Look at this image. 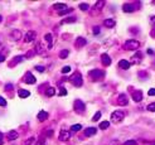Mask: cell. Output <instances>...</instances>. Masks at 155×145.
<instances>
[{
	"label": "cell",
	"mask_w": 155,
	"mask_h": 145,
	"mask_svg": "<svg viewBox=\"0 0 155 145\" xmlns=\"http://www.w3.org/2000/svg\"><path fill=\"white\" fill-rule=\"evenodd\" d=\"M82 129V125L81 124H76V125H72L71 126V130L72 131H78V130H81Z\"/></svg>",
	"instance_id": "cell-33"
},
{
	"label": "cell",
	"mask_w": 155,
	"mask_h": 145,
	"mask_svg": "<svg viewBox=\"0 0 155 145\" xmlns=\"http://www.w3.org/2000/svg\"><path fill=\"white\" fill-rule=\"evenodd\" d=\"M115 24H116V22H115L113 19H105V20H104V25H105V27H107V28H112V27H115Z\"/></svg>",
	"instance_id": "cell-19"
},
{
	"label": "cell",
	"mask_w": 155,
	"mask_h": 145,
	"mask_svg": "<svg viewBox=\"0 0 155 145\" xmlns=\"http://www.w3.org/2000/svg\"><path fill=\"white\" fill-rule=\"evenodd\" d=\"M93 33H95V34H98V33H100V27H95V28H93Z\"/></svg>",
	"instance_id": "cell-47"
},
{
	"label": "cell",
	"mask_w": 155,
	"mask_h": 145,
	"mask_svg": "<svg viewBox=\"0 0 155 145\" xmlns=\"http://www.w3.org/2000/svg\"><path fill=\"white\" fill-rule=\"evenodd\" d=\"M68 54H69V51H68V49H63V51L59 52V58H61V59H64V58L68 57Z\"/></svg>",
	"instance_id": "cell-27"
},
{
	"label": "cell",
	"mask_w": 155,
	"mask_h": 145,
	"mask_svg": "<svg viewBox=\"0 0 155 145\" xmlns=\"http://www.w3.org/2000/svg\"><path fill=\"white\" fill-rule=\"evenodd\" d=\"M35 145H46V139H44V138H40V139L37 141Z\"/></svg>",
	"instance_id": "cell-37"
},
{
	"label": "cell",
	"mask_w": 155,
	"mask_h": 145,
	"mask_svg": "<svg viewBox=\"0 0 155 145\" xmlns=\"http://www.w3.org/2000/svg\"><path fill=\"white\" fill-rule=\"evenodd\" d=\"M35 70H37L38 72H43V71H44V67H43V66H37Z\"/></svg>",
	"instance_id": "cell-43"
},
{
	"label": "cell",
	"mask_w": 155,
	"mask_h": 145,
	"mask_svg": "<svg viewBox=\"0 0 155 145\" xmlns=\"http://www.w3.org/2000/svg\"><path fill=\"white\" fill-rule=\"evenodd\" d=\"M124 117H125L124 111L116 110V111H113V112L111 114V121H112L113 124H119V122H121V121L124 120Z\"/></svg>",
	"instance_id": "cell-1"
},
{
	"label": "cell",
	"mask_w": 155,
	"mask_h": 145,
	"mask_svg": "<svg viewBox=\"0 0 155 145\" xmlns=\"http://www.w3.org/2000/svg\"><path fill=\"white\" fill-rule=\"evenodd\" d=\"M96 129L95 128H87V129H85V135L86 136H92V135H95L96 134Z\"/></svg>",
	"instance_id": "cell-22"
},
{
	"label": "cell",
	"mask_w": 155,
	"mask_h": 145,
	"mask_svg": "<svg viewBox=\"0 0 155 145\" xmlns=\"http://www.w3.org/2000/svg\"><path fill=\"white\" fill-rule=\"evenodd\" d=\"M87 44V41L85 39V38H77V41H76V48H81V47H83V45H86Z\"/></svg>",
	"instance_id": "cell-18"
},
{
	"label": "cell",
	"mask_w": 155,
	"mask_h": 145,
	"mask_svg": "<svg viewBox=\"0 0 155 145\" xmlns=\"http://www.w3.org/2000/svg\"><path fill=\"white\" fill-rule=\"evenodd\" d=\"M34 51H35V53H38V54H43V53H44V47H43V44H42V43H37Z\"/></svg>",
	"instance_id": "cell-21"
},
{
	"label": "cell",
	"mask_w": 155,
	"mask_h": 145,
	"mask_svg": "<svg viewBox=\"0 0 155 145\" xmlns=\"http://www.w3.org/2000/svg\"><path fill=\"white\" fill-rule=\"evenodd\" d=\"M68 72H71V67L69 66H64L62 68V73H68Z\"/></svg>",
	"instance_id": "cell-38"
},
{
	"label": "cell",
	"mask_w": 155,
	"mask_h": 145,
	"mask_svg": "<svg viewBox=\"0 0 155 145\" xmlns=\"http://www.w3.org/2000/svg\"><path fill=\"white\" fill-rule=\"evenodd\" d=\"M59 140L61 141H67L69 138H71V131L68 130H61V132H59Z\"/></svg>",
	"instance_id": "cell-10"
},
{
	"label": "cell",
	"mask_w": 155,
	"mask_h": 145,
	"mask_svg": "<svg viewBox=\"0 0 155 145\" xmlns=\"http://www.w3.org/2000/svg\"><path fill=\"white\" fill-rule=\"evenodd\" d=\"M76 20H77V19H76V16H68L67 19H63L61 23H62V24H66V23H75Z\"/></svg>",
	"instance_id": "cell-26"
},
{
	"label": "cell",
	"mask_w": 155,
	"mask_h": 145,
	"mask_svg": "<svg viewBox=\"0 0 155 145\" xmlns=\"http://www.w3.org/2000/svg\"><path fill=\"white\" fill-rule=\"evenodd\" d=\"M19 138V134H18V131L15 130H10L8 132V139L9 140H16Z\"/></svg>",
	"instance_id": "cell-17"
},
{
	"label": "cell",
	"mask_w": 155,
	"mask_h": 145,
	"mask_svg": "<svg viewBox=\"0 0 155 145\" xmlns=\"http://www.w3.org/2000/svg\"><path fill=\"white\" fill-rule=\"evenodd\" d=\"M22 37H23V34H22V32H20L19 29H14V30H12V33H10V38H12L13 41H19Z\"/></svg>",
	"instance_id": "cell-11"
},
{
	"label": "cell",
	"mask_w": 155,
	"mask_h": 145,
	"mask_svg": "<svg viewBox=\"0 0 155 145\" xmlns=\"http://www.w3.org/2000/svg\"><path fill=\"white\" fill-rule=\"evenodd\" d=\"M149 111H151V112H154L155 111V102L154 103H150V105H148V107H146Z\"/></svg>",
	"instance_id": "cell-36"
},
{
	"label": "cell",
	"mask_w": 155,
	"mask_h": 145,
	"mask_svg": "<svg viewBox=\"0 0 155 145\" xmlns=\"http://www.w3.org/2000/svg\"><path fill=\"white\" fill-rule=\"evenodd\" d=\"M124 48L126 51H136V49L140 48V43L138 41H135V39H130V41L125 42Z\"/></svg>",
	"instance_id": "cell-2"
},
{
	"label": "cell",
	"mask_w": 155,
	"mask_h": 145,
	"mask_svg": "<svg viewBox=\"0 0 155 145\" xmlns=\"http://www.w3.org/2000/svg\"><path fill=\"white\" fill-rule=\"evenodd\" d=\"M139 5H140L139 3H136V4H129V3H126L122 6V10H124L125 13H131V12L139 9Z\"/></svg>",
	"instance_id": "cell-6"
},
{
	"label": "cell",
	"mask_w": 155,
	"mask_h": 145,
	"mask_svg": "<svg viewBox=\"0 0 155 145\" xmlns=\"http://www.w3.org/2000/svg\"><path fill=\"white\" fill-rule=\"evenodd\" d=\"M130 62H127L126 59H121L120 62H119V67L120 68H122V70H129L130 68Z\"/></svg>",
	"instance_id": "cell-16"
},
{
	"label": "cell",
	"mask_w": 155,
	"mask_h": 145,
	"mask_svg": "<svg viewBox=\"0 0 155 145\" xmlns=\"http://www.w3.org/2000/svg\"><path fill=\"white\" fill-rule=\"evenodd\" d=\"M44 132H46L47 136H52V135H53V130H50V129H47Z\"/></svg>",
	"instance_id": "cell-41"
},
{
	"label": "cell",
	"mask_w": 155,
	"mask_h": 145,
	"mask_svg": "<svg viewBox=\"0 0 155 145\" xmlns=\"http://www.w3.org/2000/svg\"><path fill=\"white\" fill-rule=\"evenodd\" d=\"M71 82H72V85L76 87H81L83 85V80H82V76L79 74V73H75L72 77H71Z\"/></svg>",
	"instance_id": "cell-4"
},
{
	"label": "cell",
	"mask_w": 155,
	"mask_h": 145,
	"mask_svg": "<svg viewBox=\"0 0 155 145\" xmlns=\"http://www.w3.org/2000/svg\"><path fill=\"white\" fill-rule=\"evenodd\" d=\"M1 20H3V16H1V15H0V22H1Z\"/></svg>",
	"instance_id": "cell-53"
},
{
	"label": "cell",
	"mask_w": 155,
	"mask_h": 145,
	"mask_svg": "<svg viewBox=\"0 0 155 145\" xmlns=\"http://www.w3.org/2000/svg\"><path fill=\"white\" fill-rule=\"evenodd\" d=\"M153 145H155V144H153Z\"/></svg>",
	"instance_id": "cell-54"
},
{
	"label": "cell",
	"mask_w": 155,
	"mask_h": 145,
	"mask_svg": "<svg viewBox=\"0 0 155 145\" xmlns=\"http://www.w3.org/2000/svg\"><path fill=\"white\" fill-rule=\"evenodd\" d=\"M149 96H155V88H151V90H149Z\"/></svg>",
	"instance_id": "cell-46"
},
{
	"label": "cell",
	"mask_w": 155,
	"mask_h": 145,
	"mask_svg": "<svg viewBox=\"0 0 155 145\" xmlns=\"http://www.w3.org/2000/svg\"><path fill=\"white\" fill-rule=\"evenodd\" d=\"M150 34H151V37H153V38H155V28L150 32Z\"/></svg>",
	"instance_id": "cell-50"
},
{
	"label": "cell",
	"mask_w": 155,
	"mask_h": 145,
	"mask_svg": "<svg viewBox=\"0 0 155 145\" xmlns=\"http://www.w3.org/2000/svg\"><path fill=\"white\" fill-rule=\"evenodd\" d=\"M88 8H90V5H88V4H86V3H81V4H79V9H81V10H83V12L88 10Z\"/></svg>",
	"instance_id": "cell-31"
},
{
	"label": "cell",
	"mask_w": 155,
	"mask_h": 145,
	"mask_svg": "<svg viewBox=\"0 0 155 145\" xmlns=\"http://www.w3.org/2000/svg\"><path fill=\"white\" fill-rule=\"evenodd\" d=\"M4 61H5V57H4L3 54H0V63H1V62H4Z\"/></svg>",
	"instance_id": "cell-51"
},
{
	"label": "cell",
	"mask_w": 155,
	"mask_h": 145,
	"mask_svg": "<svg viewBox=\"0 0 155 145\" xmlns=\"http://www.w3.org/2000/svg\"><path fill=\"white\" fill-rule=\"evenodd\" d=\"M127 102H129V100H127L126 95H125V93H121V95L119 96V101H117V103L121 105V106H125V105H127Z\"/></svg>",
	"instance_id": "cell-14"
},
{
	"label": "cell",
	"mask_w": 155,
	"mask_h": 145,
	"mask_svg": "<svg viewBox=\"0 0 155 145\" xmlns=\"http://www.w3.org/2000/svg\"><path fill=\"white\" fill-rule=\"evenodd\" d=\"M154 3H155V1H154Z\"/></svg>",
	"instance_id": "cell-55"
},
{
	"label": "cell",
	"mask_w": 155,
	"mask_h": 145,
	"mask_svg": "<svg viewBox=\"0 0 155 145\" xmlns=\"http://www.w3.org/2000/svg\"><path fill=\"white\" fill-rule=\"evenodd\" d=\"M34 54H35V51H29V52H28V53H27V58H30L32 56H34Z\"/></svg>",
	"instance_id": "cell-45"
},
{
	"label": "cell",
	"mask_w": 155,
	"mask_h": 145,
	"mask_svg": "<svg viewBox=\"0 0 155 145\" xmlns=\"http://www.w3.org/2000/svg\"><path fill=\"white\" fill-rule=\"evenodd\" d=\"M101 62H102V64H104V66H110L112 61H111V58H110L109 54L104 53V54L101 56Z\"/></svg>",
	"instance_id": "cell-13"
},
{
	"label": "cell",
	"mask_w": 155,
	"mask_h": 145,
	"mask_svg": "<svg viewBox=\"0 0 155 145\" xmlns=\"http://www.w3.org/2000/svg\"><path fill=\"white\" fill-rule=\"evenodd\" d=\"M88 76H90V78L92 81H100V80H102V77L105 76V73L102 72L101 70H92V71L88 72Z\"/></svg>",
	"instance_id": "cell-3"
},
{
	"label": "cell",
	"mask_w": 155,
	"mask_h": 145,
	"mask_svg": "<svg viewBox=\"0 0 155 145\" xmlns=\"http://www.w3.org/2000/svg\"><path fill=\"white\" fill-rule=\"evenodd\" d=\"M23 59H24V57H23V56H16V57L13 58V61L9 63V67H14V66H16L19 62H22Z\"/></svg>",
	"instance_id": "cell-15"
},
{
	"label": "cell",
	"mask_w": 155,
	"mask_h": 145,
	"mask_svg": "<svg viewBox=\"0 0 155 145\" xmlns=\"http://www.w3.org/2000/svg\"><path fill=\"white\" fill-rule=\"evenodd\" d=\"M34 143H35V138H33V136H32V138H29V139H27V140L24 141V144H23V145H33Z\"/></svg>",
	"instance_id": "cell-29"
},
{
	"label": "cell",
	"mask_w": 155,
	"mask_h": 145,
	"mask_svg": "<svg viewBox=\"0 0 155 145\" xmlns=\"http://www.w3.org/2000/svg\"><path fill=\"white\" fill-rule=\"evenodd\" d=\"M139 77H148V73L146 72H139Z\"/></svg>",
	"instance_id": "cell-48"
},
{
	"label": "cell",
	"mask_w": 155,
	"mask_h": 145,
	"mask_svg": "<svg viewBox=\"0 0 155 145\" xmlns=\"http://www.w3.org/2000/svg\"><path fill=\"white\" fill-rule=\"evenodd\" d=\"M54 93H56V90H54L53 87H48V88H47L46 95L48 96V97H52V96H53Z\"/></svg>",
	"instance_id": "cell-28"
},
{
	"label": "cell",
	"mask_w": 155,
	"mask_h": 145,
	"mask_svg": "<svg viewBox=\"0 0 155 145\" xmlns=\"http://www.w3.org/2000/svg\"><path fill=\"white\" fill-rule=\"evenodd\" d=\"M35 81H37L35 77H34L30 72H27L24 74V82H25V83H28V85H34Z\"/></svg>",
	"instance_id": "cell-8"
},
{
	"label": "cell",
	"mask_w": 155,
	"mask_h": 145,
	"mask_svg": "<svg viewBox=\"0 0 155 145\" xmlns=\"http://www.w3.org/2000/svg\"><path fill=\"white\" fill-rule=\"evenodd\" d=\"M5 90H6V91H12V90H13V85H12V83H8V85L5 86Z\"/></svg>",
	"instance_id": "cell-44"
},
{
	"label": "cell",
	"mask_w": 155,
	"mask_h": 145,
	"mask_svg": "<svg viewBox=\"0 0 155 145\" xmlns=\"http://www.w3.org/2000/svg\"><path fill=\"white\" fill-rule=\"evenodd\" d=\"M37 38V33L34 30H29L25 35H24V42L25 43H30V42H34Z\"/></svg>",
	"instance_id": "cell-7"
},
{
	"label": "cell",
	"mask_w": 155,
	"mask_h": 145,
	"mask_svg": "<svg viewBox=\"0 0 155 145\" xmlns=\"http://www.w3.org/2000/svg\"><path fill=\"white\" fill-rule=\"evenodd\" d=\"M150 20H151V23H155V15H154V16H151V19H150Z\"/></svg>",
	"instance_id": "cell-52"
},
{
	"label": "cell",
	"mask_w": 155,
	"mask_h": 145,
	"mask_svg": "<svg viewBox=\"0 0 155 145\" xmlns=\"http://www.w3.org/2000/svg\"><path fill=\"white\" fill-rule=\"evenodd\" d=\"M132 100L135 102H140L142 100V92L141 91H134L132 90Z\"/></svg>",
	"instance_id": "cell-12"
},
{
	"label": "cell",
	"mask_w": 155,
	"mask_h": 145,
	"mask_svg": "<svg viewBox=\"0 0 155 145\" xmlns=\"http://www.w3.org/2000/svg\"><path fill=\"white\" fill-rule=\"evenodd\" d=\"M3 138H4V135L0 132V145H3Z\"/></svg>",
	"instance_id": "cell-49"
},
{
	"label": "cell",
	"mask_w": 155,
	"mask_h": 145,
	"mask_svg": "<svg viewBox=\"0 0 155 145\" xmlns=\"http://www.w3.org/2000/svg\"><path fill=\"white\" fill-rule=\"evenodd\" d=\"M104 4H105L104 1H97V3H96V5L93 6V8L96 9V12H95V14H97V12H100V10L102 9V6H104Z\"/></svg>",
	"instance_id": "cell-25"
},
{
	"label": "cell",
	"mask_w": 155,
	"mask_h": 145,
	"mask_svg": "<svg viewBox=\"0 0 155 145\" xmlns=\"http://www.w3.org/2000/svg\"><path fill=\"white\" fill-rule=\"evenodd\" d=\"M142 61V53L141 52H136L132 57H131V64H138Z\"/></svg>",
	"instance_id": "cell-9"
},
{
	"label": "cell",
	"mask_w": 155,
	"mask_h": 145,
	"mask_svg": "<svg viewBox=\"0 0 155 145\" xmlns=\"http://www.w3.org/2000/svg\"><path fill=\"white\" fill-rule=\"evenodd\" d=\"M47 119H48V112H46V111H40V112L38 114V120H39V121H44Z\"/></svg>",
	"instance_id": "cell-24"
},
{
	"label": "cell",
	"mask_w": 155,
	"mask_h": 145,
	"mask_svg": "<svg viewBox=\"0 0 155 145\" xmlns=\"http://www.w3.org/2000/svg\"><path fill=\"white\" fill-rule=\"evenodd\" d=\"M18 95H19L20 99H27V97L30 95V92L27 91V90H19V91H18Z\"/></svg>",
	"instance_id": "cell-20"
},
{
	"label": "cell",
	"mask_w": 155,
	"mask_h": 145,
	"mask_svg": "<svg viewBox=\"0 0 155 145\" xmlns=\"http://www.w3.org/2000/svg\"><path fill=\"white\" fill-rule=\"evenodd\" d=\"M109 126H110V122H109V121H102V122L100 124V129H102V130L107 129Z\"/></svg>",
	"instance_id": "cell-30"
},
{
	"label": "cell",
	"mask_w": 155,
	"mask_h": 145,
	"mask_svg": "<svg viewBox=\"0 0 155 145\" xmlns=\"http://www.w3.org/2000/svg\"><path fill=\"white\" fill-rule=\"evenodd\" d=\"M56 10H58V12H62L64 9H67V6H66V4H63V3H58V4H54V6H53Z\"/></svg>",
	"instance_id": "cell-23"
},
{
	"label": "cell",
	"mask_w": 155,
	"mask_h": 145,
	"mask_svg": "<svg viewBox=\"0 0 155 145\" xmlns=\"http://www.w3.org/2000/svg\"><path fill=\"white\" fill-rule=\"evenodd\" d=\"M101 116H102V114H101V111H97L96 114H95V116H93V121H98L100 119H101Z\"/></svg>",
	"instance_id": "cell-35"
},
{
	"label": "cell",
	"mask_w": 155,
	"mask_h": 145,
	"mask_svg": "<svg viewBox=\"0 0 155 145\" xmlns=\"http://www.w3.org/2000/svg\"><path fill=\"white\" fill-rule=\"evenodd\" d=\"M124 145H138V143L135 140H127V141H125Z\"/></svg>",
	"instance_id": "cell-39"
},
{
	"label": "cell",
	"mask_w": 155,
	"mask_h": 145,
	"mask_svg": "<svg viewBox=\"0 0 155 145\" xmlns=\"http://www.w3.org/2000/svg\"><path fill=\"white\" fill-rule=\"evenodd\" d=\"M72 12V8H67V9H64V10H62V12H58V14L61 15H66V14H68V13H71Z\"/></svg>",
	"instance_id": "cell-34"
},
{
	"label": "cell",
	"mask_w": 155,
	"mask_h": 145,
	"mask_svg": "<svg viewBox=\"0 0 155 145\" xmlns=\"http://www.w3.org/2000/svg\"><path fill=\"white\" fill-rule=\"evenodd\" d=\"M44 39H46V41H47V42H48L49 44H52V41H53V35H52L50 33H48V34H46V35H44Z\"/></svg>",
	"instance_id": "cell-32"
},
{
	"label": "cell",
	"mask_w": 155,
	"mask_h": 145,
	"mask_svg": "<svg viewBox=\"0 0 155 145\" xmlns=\"http://www.w3.org/2000/svg\"><path fill=\"white\" fill-rule=\"evenodd\" d=\"M0 106H6V101H5V99H3L1 96H0Z\"/></svg>",
	"instance_id": "cell-42"
},
{
	"label": "cell",
	"mask_w": 155,
	"mask_h": 145,
	"mask_svg": "<svg viewBox=\"0 0 155 145\" xmlns=\"http://www.w3.org/2000/svg\"><path fill=\"white\" fill-rule=\"evenodd\" d=\"M66 95H67L66 88H64V87H61V90H59V96H66Z\"/></svg>",
	"instance_id": "cell-40"
},
{
	"label": "cell",
	"mask_w": 155,
	"mask_h": 145,
	"mask_svg": "<svg viewBox=\"0 0 155 145\" xmlns=\"http://www.w3.org/2000/svg\"><path fill=\"white\" fill-rule=\"evenodd\" d=\"M73 109H75V111L77 114H83L85 110H86V106H85V103L81 101V100H76L75 103H73Z\"/></svg>",
	"instance_id": "cell-5"
}]
</instances>
